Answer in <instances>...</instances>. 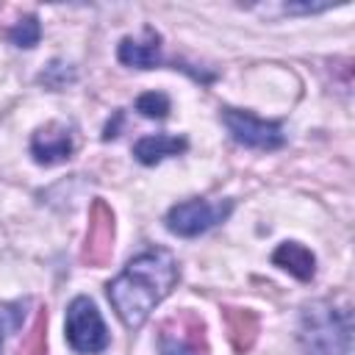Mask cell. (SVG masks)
<instances>
[{
  "mask_svg": "<svg viewBox=\"0 0 355 355\" xmlns=\"http://www.w3.org/2000/svg\"><path fill=\"white\" fill-rule=\"evenodd\" d=\"M180 277V266L169 250H144L105 286L108 302L128 330H139L161 300L169 297Z\"/></svg>",
  "mask_w": 355,
  "mask_h": 355,
  "instance_id": "1",
  "label": "cell"
},
{
  "mask_svg": "<svg viewBox=\"0 0 355 355\" xmlns=\"http://www.w3.org/2000/svg\"><path fill=\"white\" fill-rule=\"evenodd\" d=\"M300 347L305 355H349L352 349V308L333 300H316L302 308Z\"/></svg>",
  "mask_w": 355,
  "mask_h": 355,
  "instance_id": "2",
  "label": "cell"
},
{
  "mask_svg": "<svg viewBox=\"0 0 355 355\" xmlns=\"http://www.w3.org/2000/svg\"><path fill=\"white\" fill-rule=\"evenodd\" d=\"M67 341L80 355H97L108 347L111 336L103 324L97 305L89 297H75L67 308Z\"/></svg>",
  "mask_w": 355,
  "mask_h": 355,
  "instance_id": "3",
  "label": "cell"
},
{
  "mask_svg": "<svg viewBox=\"0 0 355 355\" xmlns=\"http://www.w3.org/2000/svg\"><path fill=\"white\" fill-rule=\"evenodd\" d=\"M233 211V200H225V202H205V200H186V202H178L169 208L166 214V230L175 233V236H183V239H191V236H200L211 227H216L219 222H225Z\"/></svg>",
  "mask_w": 355,
  "mask_h": 355,
  "instance_id": "4",
  "label": "cell"
},
{
  "mask_svg": "<svg viewBox=\"0 0 355 355\" xmlns=\"http://www.w3.org/2000/svg\"><path fill=\"white\" fill-rule=\"evenodd\" d=\"M161 355H208L205 324L191 311H178L158 330Z\"/></svg>",
  "mask_w": 355,
  "mask_h": 355,
  "instance_id": "5",
  "label": "cell"
},
{
  "mask_svg": "<svg viewBox=\"0 0 355 355\" xmlns=\"http://www.w3.org/2000/svg\"><path fill=\"white\" fill-rule=\"evenodd\" d=\"M222 122H225L227 133L233 136V141H239L250 150H277L286 144V133L277 122L258 119L250 111L222 108Z\"/></svg>",
  "mask_w": 355,
  "mask_h": 355,
  "instance_id": "6",
  "label": "cell"
},
{
  "mask_svg": "<svg viewBox=\"0 0 355 355\" xmlns=\"http://www.w3.org/2000/svg\"><path fill=\"white\" fill-rule=\"evenodd\" d=\"M114 252V211L105 200H94L89 208V227L80 247V261L89 266H105Z\"/></svg>",
  "mask_w": 355,
  "mask_h": 355,
  "instance_id": "7",
  "label": "cell"
},
{
  "mask_svg": "<svg viewBox=\"0 0 355 355\" xmlns=\"http://www.w3.org/2000/svg\"><path fill=\"white\" fill-rule=\"evenodd\" d=\"M31 155L36 164H44V166H53V164H61L72 155V136L67 128L61 125H44L33 133L31 139Z\"/></svg>",
  "mask_w": 355,
  "mask_h": 355,
  "instance_id": "8",
  "label": "cell"
},
{
  "mask_svg": "<svg viewBox=\"0 0 355 355\" xmlns=\"http://www.w3.org/2000/svg\"><path fill=\"white\" fill-rule=\"evenodd\" d=\"M222 322L227 330V341L233 347L236 355H244L252 349L255 338H258V316L250 308H236V305H225L222 308Z\"/></svg>",
  "mask_w": 355,
  "mask_h": 355,
  "instance_id": "9",
  "label": "cell"
},
{
  "mask_svg": "<svg viewBox=\"0 0 355 355\" xmlns=\"http://www.w3.org/2000/svg\"><path fill=\"white\" fill-rule=\"evenodd\" d=\"M144 42L139 39H122L119 42V50H116V58L125 64V67H136V69H153L161 64V36L155 31H144Z\"/></svg>",
  "mask_w": 355,
  "mask_h": 355,
  "instance_id": "10",
  "label": "cell"
},
{
  "mask_svg": "<svg viewBox=\"0 0 355 355\" xmlns=\"http://www.w3.org/2000/svg\"><path fill=\"white\" fill-rule=\"evenodd\" d=\"M272 263L286 269L288 275H294L297 280L308 283L313 275H316V258L308 247L297 244V241H283L275 252H272Z\"/></svg>",
  "mask_w": 355,
  "mask_h": 355,
  "instance_id": "11",
  "label": "cell"
},
{
  "mask_svg": "<svg viewBox=\"0 0 355 355\" xmlns=\"http://www.w3.org/2000/svg\"><path fill=\"white\" fill-rule=\"evenodd\" d=\"M186 150H189V141H186L183 136L155 133V136L139 139L136 147H133V155H136L141 164L153 166V164H158V161H164V158H169V155H180V153H186Z\"/></svg>",
  "mask_w": 355,
  "mask_h": 355,
  "instance_id": "12",
  "label": "cell"
},
{
  "mask_svg": "<svg viewBox=\"0 0 355 355\" xmlns=\"http://www.w3.org/2000/svg\"><path fill=\"white\" fill-rule=\"evenodd\" d=\"M44 349H47V311L39 308L28 336L19 344V355H44Z\"/></svg>",
  "mask_w": 355,
  "mask_h": 355,
  "instance_id": "13",
  "label": "cell"
},
{
  "mask_svg": "<svg viewBox=\"0 0 355 355\" xmlns=\"http://www.w3.org/2000/svg\"><path fill=\"white\" fill-rule=\"evenodd\" d=\"M8 39L17 44V47H36L39 39H42V25H39V17L36 14H28L22 17L14 28H8Z\"/></svg>",
  "mask_w": 355,
  "mask_h": 355,
  "instance_id": "14",
  "label": "cell"
},
{
  "mask_svg": "<svg viewBox=\"0 0 355 355\" xmlns=\"http://www.w3.org/2000/svg\"><path fill=\"white\" fill-rule=\"evenodd\" d=\"M136 111L147 119H164L169 114V97L164 92H144L136 100Z\"/></svg>",
  "mask_w": 355,
  "mask_h": 355,
  "instance_id": "15",
  "label": "cell"
},
{
  "mask_svg": "<svg viewBox=\"0 0 355 355\" xmlns=\"http://www.w3.org/2000/svg\"><path fill=\"white\" fill-rule=\"evenodd\" d=\"M22 316H25V302H6V305H0V355H3L6 336L22 327Z\"/></svg>",
  "mask_w": 355,
  "mask_h": 355,
  "instance_id": "16",
  "label": "cell"
},
{
  "mask_svg": "<svg viewBox=\"0 0 355 355\" xmlns=\"http://www.w3.org/2000/svg\"><path fill=\"white\" fill-rule=\"evenodd\" d=\"M72 78H75L72 69H67V64H61V61H53V64L39 75V80H42L47 89H64L67 80H72Z\"/></svg>",
  "mask_w": 355,
  "mask_h": 355,
  "instance_id": "17",
  "label": "cell"
}]
</instances>
